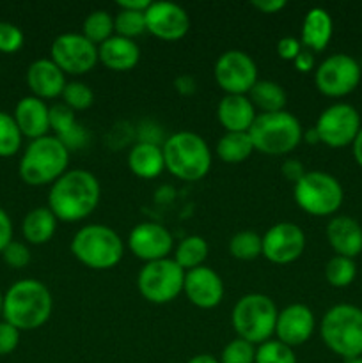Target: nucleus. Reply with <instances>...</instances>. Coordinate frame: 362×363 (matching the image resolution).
I'll return each mask as SVG.
<instances>
[{
    "mask_svg": "<svg viewBox=\"0 0 362 363\" xmlns=\"http://www.w3.org/2000/svg\"><path fill=\"white\" fill-rule=\"evenodd\" d=\"M102 186L98 177L85 169L66 170L48 191V208L57 220L80 222L99 204Z\"/></svg>",
    "mask_w": 362,
    "mask_h": 363,
    "instance_id": "1",
    "label": "nucleus"
},
{
    "mask_svg": "<svg viewBox=\"0 0 362 363\" xmlns=\"http://www.w3.org/2000/svg\"><path fill=\"white\" fill-rule=\"evenodd\" d=\"M52 311V293L45 284L35 279L18 280L4 294V321L20 332L41 328L50 319Z\"/></svg>",
    "mask_w": 362,
    "mask_h": 363,
    "instance_id": "2",
    "label": "nucleus"
},
{
    "mask_svg": "<svg viewBox=\"0 0 362 363\" xmlns=\"http://www.w3.org/2000/svg\"><path fill=\"white\" fill-rule=\"evenodd\" d=\"M165 169L181 181H199L212 169V151L201 135L176 131L162 145Z\"/></svg>",
    "mask_w": 362,
    "mask_h": 363,
    "instance_id": "3",
    "label": "nucleus"
},
{
    "mask_svg": "<svg viewBox=\"0 0 362 363\" xmlns=\"http://www.w3.org/2000/svg\"><path fill=\"white\" fill-rule=\"evenodd\" d=\"M70 165V151L66 145L55 137L35 138L28 142L23 156L20 160L18 172L20 177L31 186H43L53 184Z\"/></svg>",
    "mask_w": 362,
    "mask_h": 363,
    "instance_id": "4",
    "label": "nucleus"
},
{
    "mask_svg": "<svg viewBox=\"0 0 362 363\" xmlns=\"http://www.w3.org/2000/svg\"><path fill=\"white\" fill-rule=\"evenodd\" d=\"M325 346L344 360L362 357V308L337 303L325 312L319 325Z\"/></svg>",
    "mask_w": 362,
    "mask_h": 363,
    "instance_id": "5",
    "label": "nucleus"
},
{
    "mask_svg": "<svg viewBox=\"0 0 362 363\" xmlns=\"http://www.w3.org/2000/svg\"><path fill=\"white\" fill-rule=\"evenodd\" d=\"M248 135L254 151L265 152L268 156H283L290 155L298 147L304 138V130L300 121L293 113L280 110V112L258 113Z\"/></svg>",
    "mask_w": 362,
    "mask_h": 363,
    "instance_id": "6",
    "label": "nucleus"
},
{
    "mask_svg": "<svg viewBox=\"0 0 362 363\" xmlns=\"http://www.w3.org/2000/svg\"><path fill=\"white\" fill-rule=\"evenodd\" d=\"M71 254L78 262L91 269H110L121 262L124 243L119 234L103 223H91L75 233Z\"/></svg>",
    "mask_w": 362,
    "mask_h": 363,
    "instance_id": "7",
    "label": "nucleus"
},
{
    "mask_svg": "<svg viewBox=\"0 0 362 363\" xmlns=\"http://www.w3.org/2000/svg\"><path fill=\"white\" fill-rule=\"evenodd\" d=\"M279 311L266 294L251 293L241 296L231 312V325L240 339L259 346L272 339Z\"/></svg>",
    "mask_w": 362,
    "mask_h": 363,
    "instance_id": "8",
    "label": "nucleus"
},
{
    "mask_svg": "<svg viewBox=\"0 0 362 363\" xmlns=\"http://www.w3.org/2000/svg\"><path fill=\"white\" fill-rule=\"evenodd\" d=\"M293 197L298 208L311 216H332L344 201V190L339 181L329 172L307 170L293 186Z\"/></svg>",
    "mask_w": 362,
    "mask_h": 363,
    "instance_id": "9",
    "label": "nucleus"
},
{
    "mask_svg": "<svg viewBox=\"0 0 362 363\" xmlns=\"http://www.w3.org/2000/svg\"><path fill=\"white\" fill-rule=\"evenodd\" d=\"M185 269L174 259L146 262L137 277L138 293L149 303H170L183 293Z\"/></svg>",
    "mask_w": 362,
    "mask_h": 363,
    "instance_id": "10",
    "label": "nucleus"
},
{
    "mask_svg": "<svg viewBox=\"0 0 362 363\" xmlns=\"http://www.w3.org/2000/svg\"><path fill=\"white\" fill-rule=\"evenodd\" d=\"M362 78L361 64L348 53H334L318 64L314 85L323 96L343 98L358 87Z\"/></svg>",
    "mask_w": 362,
    "mask_h": 363,
    "instance_id": "11",
    "label": "nucleus"
},
{
    "mask_svg": "<svg viewBox=\"0 0 362 363\" xmlns=\"http://www.w3.org/2000/svg\"><path fill=\"white\" fill-rule=\"evenodd\" d=\"M361 128V116L350 103H334L327 106L314 124L319 142L332 149L353 144Z\"/></svg>",
    "mask_w": 362,
    "mask_h": 363,
    "instance_id": "12",
    "label": "nucleus"
},
{
    "mask_svg": "<svg viewBox=\"0 0 362 363\" xmlns=\"http://www.w3.org/2000/svg\"><path fill=\"white\" fill-rule=\"evenodd\" d=\"M215 82L226 94L247 96L258 78V66L247 52L227 50L216 59Z\"/></svg>",
    "mask_w": 362,
    "mask_h": 363,
    "instance_id": "13",
    "label": "nucleus"
},
{
    "mask_svg": "<svg viewBox=\"0 0 362 363\" xmlns=\"http://www.w3.org/2000/svg\"><path fill=\"white\" fill-rule=\"evenodd\" d=\"M50 59L62 69L64 74H85L98 62V46L85 35L66 32L53 39Z\"/></svg>",
    "mask_w": 362,
    "mask_h": 363,
    "instance_id": "14",
    "label": "nucleus"
},
{
    "mask_svg": "<svg viewBox=\"0 0 362 363\" xmlns=\"http://www.w3.org/2000/svg\"><path fill=\"white\" fill-rule=\"evenodd\" d=\"M263 238V257L273 264L295 262L305 250V233L293 222H279Z\"/></svg>",
    "mask_w": 362,
    "mask_h": 363,
    "instance_id": "15",
    "label": "nucleus"
},
{
    "mask_svg": "<svg viewBox=\"0 0 362 363\" xmlns=\"http://www.w3.org/2000/svg\"><path fill=\"white\" fill-rule=\"evenodd\" d=\"M172 247V234L156 222L137 223L128 234V248L135 257L144 262L167 259Z\"/></svg>",
    "mask_w": 362,
    "mask_h": 363,
    "instance_id": "16",
    "label": "nucleus"
},
{
    "mask_svg": "<svg viewBox=\"0 0 362 363\" xmlns=\"http://www.w3.org/2000/svg\"><path fill=\"white\" fill-rule=\"evenodd\" d=\"M146 27L149 34L163 41H177L185 38L190 28V16L180 4L167 2H151L146 9Z\"/></svg>",
    "mask_w": 362,
    "mask_h": 363,
    "instance_id": "17",
    "label": "nucleus"
},
{
    "mask_svg": "<svg viewBox=\"0 0 362 363\" xmlns=\"http://www.w3.org/2000/svg\"><path fill=\"white\" fill-rule=\"evenodd\" d=\"M316 319L311 308L304 303H291L279 311L275 323L277 340L290 347L302 346L311 339Z\"/></svg>",
    "mask_w": 362,
    "mask_h": 363,
    "instance_id": "18",
    "label": "nucleus"
},
{
    "mask_svg": "<svg viewBox=\"0 0 362 363\" xmlns=\"http://www.w3.org/2000/svg\"><path fill=\"white\" fill-rule=\"evenodd\" d=\"M185 296L199 308H215L224 298V282L209 266H199L185 273Z\"/></svg>",
    "mask_w": 362,
    "mask_h": 363,
    "instance_id": "19",
    "label": "nucleus"
},
{
    "mask_svg": "<svg viewBox=\"0 0 362 363\" xmlns=\"http://www.w3.org/2000/svg\"><path fill=\"white\" fill-rule=\"evenodd\" d=\"M66 84V74L52 59H38L28 66V89L32 91V96L43 99V101L62 96Z\"/></svg>",
    "mask_w": 362,
    "mask_h": 363,
    "instance_id": "20",
    "label": "nucleus"
},
{
    "mask_svg": "<svg viewBox=\"0 0 362 363\" xmlns=\"http://www.w3.org/2000/svg\"><path fill=\"white\" fill-rule=\"evenodd\" d=\"M327 241L336 255L355 259L362 254V225L351 216H334L327 225Z\"/></svg>",
    "mask_w": 362,
    "mask_h": 363,
    "instance_id": "21",
    "label": "nucleus"
},
{
    "mask_svg": "<svg viewBox=\"0 0 362 363\" xmlns=\"http://www.w3.org/2000/svg\"><path fill=\"white\" fill-rule=\"evenodd\" d=\"M256 116L258 112L248 96L226 94L216 105V119L229 133H248Z\"/></svg>",
    "mask_w": 362,
    "mask_h": 363,
    "instance_id": "22",
    "label": "nucleus"
},
{
    "mask_svg": "<svg viewBox=\"0 0 362 363\" xmlns=\"http://www.w3.org/2000/svg\"><path fill=\"white\" fill-rule=\"evenodd\" d=\"M21 135L31 140L46 137L50 131V106L35 96H25L13 113Z\"/></svg>",
    "mask_w": 362,
    "mask_h": 363,
    "instance_id": "23",
    "label": "nucleus"
},
{
    "mask_svg": "<svg viewBox=\"0 0 362 363\" xmlns=\"http://www.w3.org/2000/svg\"><path fill=\"white\" fill-rule=\"evenodd\" d=\"M98 59L112 71H130L141 60V48L135 39L114 34L98 46Z\"/></svg>",
    "mask_w": 362,
    "mask_h": 363,
    "instance_id": "24",
    "label": "nucleus"
},
{
    "mask_svg": "<svg viewBox=\"0 0 362 363\" xmlns=\"http://www.w3.org/2000/svg\"><path fill=\"white\" fill-rule=\"evenodd\" d=\"M334 21L329 11L323 7H312L307 11L302 23L300 43L309 52H323L332 39Z\"/></svg>",
    "mask_w": 362,
    "mask_h": 363,
    "instance_id": "25",
    "label": "nucleus"
},
{
    "mask_svg": "<svg viewBox=\"0 0 362 363\" xmlns=\"http://www.w3.org/2000/svg\"><path fill=\"white\" fill-rule=\"evenodd\" d=\"M128 167L141 179H155L165 170V160L160 144L138 140L128 152Z\"/></svg>",
    "mask_w": 362,
    "mask_h": 363,
    "instance_id": "26",
    "label": "nucleus"
},
{
    "mask_svg": "<svg viewBox=\"0 0 362 363\" xmlns=\"http://www.w3.org/2000/svg\"><path fill=\"white\" fill-rule=\"evenodd\" d=\"M57 230V218L48 206L34 208L25 215L21 222V233L25 241L31 245H45L53 238Z\"/></svg>",
    "mask_w": 362,
    "mask_h": 363,
    "instance_id": "27",
    "label": "nucleus"
},
{
    "mask_svg": "<svg viewBox=\"0 0 362 363\" xmlns=\"http://www.w3.org/2000/svg\"><path fill=\"white\" fill-rule=\"evenodd\" d=\"M248 99L261 113L280 112L287 103V94L280 84L273 80H258L248 92Z\"/></svg>",
    "mask_w": 362,
    "mask_h": 363,
    "instance_id": "28",
    "label": "nucleus"
},
{
    "mask_svg": "<svg viewBox=\"0 0 362 363\" xmlns=\"http://www.w3.org/2000/svg\"><path fill=\"white\" fill-rule=\"evenodd\" d=\"M254 151L248 133H226L216 142V156L226 163H241Z\"/></svg>",
    "mask_w": 362,
    "mask_h": 363,
    "instance_id": "29",
    "label": "nucleus"
},
{
    "mask_svg": "<svg viewBox=\"0 0 362 363\" xmlns=\"http://www.w3.org/2000/svg\"><path fill=\"white\" fill-rule=\"evenodd\" d=\"M209 254L208 241L202 236H192L183 238L180 241V245L176 247V252H174V261L185 269V272H190V269L199 268V266H204L202 262L206 261Z\"/></svg>",
    "mask_w": 362,
    "mask_h": 363,
    "instance_id": "30",
    "label": "nucleus"
},
{
    "mask_svg": "<svg viewBox=\"0 0 362 363\" xmlns=\"http://www.w3.org/2000/svg\"><path fill=\"white\" fill-rule=\"evenodd\" d=\"M116 34L114 30V18L109 11L96 9L85 16L84 25H82V35L89 39L92 45L99 46L106 39Z\"/></svg>",
    "mask_w": 362,
    "mask_h": 363,
    "instance_id": "31",
    "label": "nucleus"
},
{
    "mask_svg": "<svg viewBox=\"0 0 362 363\" xmlns=\"http://www.w3.org/2000/svg\"><path fill=\"white\" fill-rule=\"evenodd\" d=\"M229 254L238 261H254L263 255V238L252 230H240L229 240Z\"/></svg>",
    "mask_w": 362,
    "mask_h": 363,
    "instance_id": "32",
    "label": "nucleus"
},
{
    "mask_svg": "<svg viewBox=\"0 0 362 363\" xmlns=\"http://www.w3.org/2000/svg\"><path fill=\"white\" fill-rule=\"evenodd\" d=\"M357 277V264L353 259L343 257V255H334L325 264V279L332 287L343 289L348 287Z\"/></svg>",
    "mask_w": 362,
    "mask_h": 363,
    "instance_id": "33",
    "label": "nucleus"
},
{
    "mask_svg": "<svg viewBox=\"0 0 362 363\" xmlns=\"http://www.w3.org/2000/svg\"><path fill=\"white\" fill-rule=\"evenodd\" d=\"M21 135L16 121L11 113L0 110V158L14 156L21 147Z\"/></svg>",
    "mask_w": 362,
    "mask_h": 363,
    "instance_id": "34",
    "label": "nucleus"
},
{
    "mask_svg": "<svg viewBox=\"0 0 362 363\" xmlns=\"http://www.w3.org/2000/svg\"><path fill=\"white\" fill-rule=\"evenodd\" d=\"M114 30H116L117 35H123V38H138L144 32H148V27H146V13L119 9L116 16H114Z\"/></svg>",
    "mask_w": 362,
    "mask_h": 363,
    "instance_id": "35",
    "label": "nucleus"
},
{
    "mask_svg": "<svg viewBox=\"0 0 362 363\" xmlns=\"http://www.w3.org/2000/svg\"><path fill=\"white\" fill-rule=\"evenodd\" d=\"M254 363H297L293 347L286 346L280 340H266L256 347Z\"/></svg>",
    "mask_w": 362,
    "mask_h": 363,
    "instance_id": "36",
    "label": "nucleus"
},
{
    "mask_svg": "<svg viewBox=\"0 0 362 363\" xmlns=\"http://www.w3.org/2000/svg\"><path fill=\"white\" fill-rule=\"evenodd\" d=\"M60 98H62L64 105L70 106L73 112L75 110H87L94 103V91L84 82L73 80L67 82Z\"/></svg>",
    "mask_w": 362,
    "mask_h": 363,
    "instance_id": "37",
    "label": "nucleus"
},
{
    "mask_svg": "<svg viewBox=\"0 0 362 363\" xmlns=\"http://www.w3.org/2000/svg\"><path fill=\"white\" fill-rule=\"evenodd\" d=\"M220 363H254L256 362V346L247 340L236 339L231 340L220 354Z\"/></svg>",
    "mask_w": 362,
    "mask_h": 363,
    "instance_id": "38",
    "label": "nucleus"
},
{
    "mask_svg": "<svg viewBox=\"0 0 362 363\" xmlns=\"http://www.w3.org/2000/svg\"><path fill=\"white\" fill-rule=\"evenodd\" d=\"M77 117L75 112L66 106L64 103L50 106V130H53L55 137H62L67 131L73 130L77 126Z\"/></svg>",
    "mask_w": 362,
    "mask_h": 363,
    "instance_id": "39",
    "label": "nucleus"
},
{
    "mask_svg": "<svg viewBox=\"0 0 362 363\" xmlns=\"http://www.w3.org/2000/svg\"><path fill=\"white\" fill-rule=\"evenodd\" d=\"M25 35L18 25L9 21H0V52L14 53L23 46Z\"/></svg>",
    "mask_w": 362,
    "mask_h": 363,
    "instance_id": "40",
    "label": "nucleus"
},
{
    "mask_svg": "<svg viewBox=\"0 0 362 363\" xmlns=\"http://www.w3.org/2000/svg\"><path fill=\"white\" fill-rule=\"evenodd\" d=\"M2 259L7 266L14 269L25 268L31 262V250L21 241H11L2 252Z\"/></svg>",
    "mask_w": 362,
    "mask_h": 363,
    "instance_id": "41",
    "label": "nucleus"
},
{
    "mask_svg": "<svg viewBox=\"0 0 362 363\" xmlns=\"http://www.w3.org/2000/svg\"><path fill=\"white\" fill-rule=\"evenodd\" d=\"M20 342V330L7 321H0V357L11 354Z\"/></svg>",
    "mask_w": 362,
    "mask_h": 363,
    "instance_id": "42",
    "label": "nucleus"
},
{
    "mask_svg": "<svg viewBox=\"0 0 362 363\" xmlns=\"http://www.w3.org/2000/svg\"><path fill=\"white\" fill-rule=\"evenodd\" d=\"M302 50H304V46H302L300 39L293 38V35H286V38H280L277 41V53L284 60H295Z\"/></svg>",
    "mask_w": 362,
    "mask_h": 363,
    "instance_id": "43",
    "label": "nucleus"
},
{
    "mask_svg": "<svg viewBox=\"0 0 362 363\" xmlns=\"http://www.w3.org/2000/svg\"><path fill=\"white\" fill-rule=\"evenodd\" d=\"M280 172H283V176L286 177L287 181H291V183L295 184L305 176V172H307V170H305V167L302 165L300 160L287 158L286 162L283 163V169H280Z\"/></svg>",
    "mask_w": 362,
    "mask_h": 363,
    "instance_id": "44",
    "label": "nucleus"
},
{
    "mask_svg": "<svg viewBox=\"0 0 362 363\" xmlns=\"http://www.w3.org/2000/svg\"><path fill=\"white\" fill-rule=\"evenodd\" d=\"M13 241V222L6 209L0 208V254Z\"/></svg>",
    "mask_w": 362,
    "mask_h": 363,
    "instance_id": "45",
    "label": "nucleus"
},
{
    "mask_svg": "<svg viewBox=\"0 0 362 363\" xmlns=\"http://www.w3.org/2000/svg\"><path fill=\"white\" fill-rule=\"evenodd\" d=\"M174 89L177 91V94L181 96H192L197 91V82L190 74H181L174 80Z\"/></svg>",
    "mask_w": 362,
    "mask_h": 363,
    "instance_id": "46",
    "label": "nucleus"
},
{
    "mask_svg": "<svg viewBox=\"0 0 362 363\" xmlns=\"http://www.w3.org/2000/svg\"><path fill=\"white\" fill-rule=\"evenodd\" d=\"M251 6L263 14H275L277 11L286 7V0H252Z\"/></svg>",
    "mask_w": 362,
    "mask_h": 363,
    "instance_id": "47",
    "label": "nucleus"
},
{
    "mask_svg": "<svg viewBox=\"0 0 362 363\" xmlns=\"http://www.w3.org/2000/svg\"><path fill=\"white\" fill-rule=\"evenodd\" d=\"M293 64L297 67V71H300V73H309V71L314 69V55H312V52L304 48L298 53L297 59L293 60Z\"/></svg>",
    "mask_w": 362,
    "mask_h": 363,
    "instance_id": "48",
    "label": "nucleus"
},
{
    "mask_svg": "<svg viewBox=\"0 0 362 363\" xmlns=\"http://www.w3.org/2000/svg\"><path fill=\"white\" fill-rule=\"evenodd\" d=\"M117 6H119V9L141 11V13H146V9L151 6V0H117Z\"/></svg>",
    "mask_w": 362,
    "mask_h": 363,
    "instance_id": "49",
    "label": "nucleus"
},
{
    "mask_svg": "<svg viewBox=\"0 0 362 363\" xmlns=\"http://www.w3.org/2000/svg\"><path fill=\"white\" fill-rule=\"evenodd\" d=\"M351 149H353V158L355 162L358 163V167L362 169V128L361 131H358L357 138H355V142L351 144Z\"/></svg>",
    "mask_w": 362,
    "mask_h": 363,
    "instance_id": "50",
    "label": "nucleus"
},
{
    "mask_svg": "<svg viewBox=\"0 0 362 363\" xmlns=\"http://www.w3.org/2000/svg\"><path fill=\"white\" fill-rule=\"evenodd\" d=\"M187 363H220L215 357L212 354H197V357L190 358Z\"/></svg>",
    "mask_w": 362,
    "mask_h": 363,
    "instance_id": "51",
    "label": "nucleus"
},
{
    "mask_svg": "<svg viewBox=\"0 0 362 363\" xmlns=\"http://www.w3.org/2000/svg\"><path fill=\"white\" fill-rule=\"evenodd\" d=\"M304 137H305V140L309 142V144H318V142H319V137H318V133H316L314 128H311V130H309L307 133L304 135Z\"/></svg>",
    "mask_w": 362,
    "mask_h": 363,
    "instance_id": "52",
    "label": "nucleus"
},
{
    "mask_svg": "<svg viewBox=\"0 0 362 363\" xmlns=\"http://www.w3.org/2000/svg\"><path fill=\"white\" fill-rule=\"evenodd\" d=\"M2 308H4V294L0 293V315H2Z\"/></svg>",
    "mask_w": 362,
    "mask_h": 363,
    "instance_id": "53",
    "label": "nucleus"
},
{
    "mask_svg": "<svg viewBox=\"0 0 362 363\" xmlns=\"http://www.w3.org/2000/svg\"><path fill=\"white\" fill-rule=\"evenodd\" d=\"M348 363H362V357L361 358H353V360H348Z\"/></svg>",
    "mask_w": 362,
    "mask_h": 363,
    "instance_id": "54",
    "label": "nucleus"
}]
</instances>
